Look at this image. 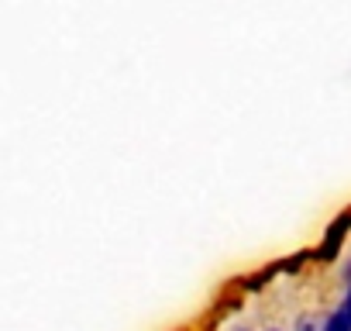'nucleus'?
Returning <instances> with one entry per match:
<instances>
[{
  "instance_id": "1",
  "label": "nucleus",
  "mask_w": 351,
  "mask_h": 331,
  "mask_svg": "<svg viewBox=\"0 0 351 331\" xmlns=\"http://www.w3.org/2000/svg\"><path fill=\"white\" fill-rule=\"evenodd\" d=\"M344 283H348V290H344V304H341L337 310L351 321V262H348V269H344Z\"/></svg>"
}]
</instances>
